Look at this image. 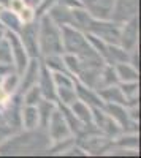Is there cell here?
I'll use <instances>...</instances> for the list:
<instances>
[{
    "instance_id": "25",
    "label": "cell",
    "mask_w": 141,
    "mask_h": 158,
    "mask_svg": "<svg viewBox=\"0 0 141 158\" xmlns=\"http://www.w3.org/2000/svg\"><path fill=\"white\" fill-rule=\"evenodd\" d=\"M18 16L21 19L22 24H29V22H33L36 21V15H35V10L32 6H27V5H24V8L18 13Z\"/></svg>"
},
{
    "instance_id": "3",
    "label": "cell",
    "mask_w": 141,
    "mask_h": 158,
    "mask_svg": "<svg viewBox=\"0 0 141 158\" xmlns=\"http://www.w3.org/2000/svg\"><path fill=\"white\" fill-rule=\"evenodd\" d=\"M86 32L98 36L100 40H103L108 44H119L121 24L113 21V19H95V18H92V21L89 24Z\"/></svg>"
},
{
    "instance_id": "4",
    "label": "cell",
    "mask_w": 141,
    "mask_h": 158,
    "mask_svg": "<svg viewBox=\"0 0 141 158\" xmlns=\"http://www.w3.org/2000/svg\"><path fill=\"white\" fill-rule=\"evenodd\" d=\"M5 36L10 43V48H11V59H13V68L18 74H21L25 68V65L29 63V54L25 51L21 38L16 32H11V30H5Z\"/></svg>"
},
{
    "instance_id": "8",
    "label": "cell",
    "mask_w": 141,
    "mask_h": 158,
    "mask_svg": "<svg viewBox=\"0 0 141 158\" xmlns=\"http://www.w3.org/2000/svg\"><path fill=\"white\" fill-rule=\"evenodd\" d=\"M40 67H41L40 57L29 59V63L25 65L24 71L19 74V89H21V92L27 90L29 87L36 84L38 76H40Z\"/></svg>"
},
{
    "instance_id": "24",
    "label": "cell",
    "mask_w": 141,
    "mask_h": 158,
    "mask_svg": "<svg viewBox=\"0 0 141 158\" xmlns=\"http://www.w3.org/2000/svg\"><path fill=\"white\" fill-rule=\"evenodd\" d=\"M0 63L3 65H13V59H11V48L6 36H3L0 40Z\"/></svg>"
},
{
    "instance_id": "19",
    "label": "cell",
    "mask_w": 141,
    "mask_h": 158,
    "mask_svg": "<svg viewBox=\"0 0 141 158\" xmlns=\"http://www.w3.org/2000/svg\"><path fill=\"white\" fill-rule=\"evenodd\" d=\"M56 98H57L56 103L70 106V104L76 100L75 85H59V87H56Z\"/></svg>"
},
{
    "instance_id": "2",
    "label": "cell",
    "mask_w": 141,
    "mask_h": 158,
    "mask_svg": "<svg viewBox=\"0 0 141 158\" xmlns=\"http://www.w3.org/2000/svg\"><path fill=\"white\" fill-rule=\"evenodd\" d=\"M60 33H62V48H63V52H67V54H73V56L79 57L83 60L100 57L97 52L94 51V48L89 44L87 38H86V33L83 30L73 27V25H62V27H60Z\"/></svg>"
},
{
    "instance_id": "17",
    "label": "cell",
    "mask_w": 141,
    "mask_h": 158,
    "mask_svg": "<svg viewBox=\"0 0 141 158\" xmlns=\"http://www.w3.org/2000/svg\"><path fill=\"white\" fill-rule=\"evenodd\" d=\"M113 84H119L118 74H116V71H114V67H113V65L105 63L103 68H101V71H100L98 82H97L95 90H98V89H101V87H106V85H113Z\"/></svg>"
},
{
    "instance_id": "18",
    "label": "cell",
    "mask_w": 141,
    "mask_h": 158,
    "mask_svg": "<svg viewBox=\"0 0 141 158\" xmlns=\"http://www.w3.org/2000/svg\"><path fill=\"white\" fill-rule=\"evenodd\" d=\"M56 108H57V103L51 101V100H46V98H41V101L36 104L38 115H40V127L41 128H46L49 117H51V114H53V111Z\"/></svg>"
},
{
    "instance_id": "32",
    "label": "cell",
    "mask_w": 141,
    "mask_h": 158,
    "mask_svg": "<svg viewBox=\"0 0 141 158\" xmlns=\"http://www.w3.org/2000/svg\"><path fill=\"white\" fill-rule=\"evenodd\" d=\"M0 120H2V108H0Z\"/></svg>"
},
{
    "instance_id": "27",
    "label": "cell",
    "mask_w": 141,
    "mask_h": 158,
    "mask_svg": "<svg viewBox=\"0 0 141 158\" xmlns=\"http://www.w3.org/2000/svg\"><path fill=\"white\" fill-rule=\"evenodd\" d=\"M13 133H15V130L8 127L3 120H0V144H3L10 136H13Z\"/></svg>"
},
{
    "instance_id": "28",
    "label": "cell",
    "mask_w": 141,
    "mask_h": 158,
    "mask_svg": "<svg viewBox=\"0 0 141 158\" xmlns=\"http://www.w3.org/2000/svg\"><path fill=\"white\" fill-rule=\"evenodd\" d=\"M57 2H59L60 5H63V6L70 8V10H73V8H81V6H83L81 0H57Z\"/></svg>"
},
{
    "instance_id": "13",
    "label": "cell",
    "mask_w": 141,
    "mask_h": 158,
    "mask_svg": "<svg viewBox=\"0 0 141 158\" xmlns=\"http://www.w3.org/2000/svg\"><path fill=\"white\" fill-rule=\"evenodd\" d=\"M97 92H98L100 98L103 100V103H116V104H124V106H127V100H125V97L122 94L119 84L101 87Z\"/></svg>"
},
{
    "instance_id": "10",
    "label": "cell",
    "mask_w": 141,
    "mask_h": 158,
    "mask_svg": "<svg viewBox=\"0 0 141 158\" xmlns=\"http://www.w3.org/2000/svg\"><path fill=\"white\" fill-rule=\"evenodd\" d=\"M36 85L40 87L43 98L51 100V101H57V98H56V84H54V79H53V71H51L43 62H41V67H40V76H38Z\"/></svg>"
},
{
    "instance_id": "23",
    "label": "cell",
    "mask_w": 141,
    "mask_h": 158,
    "mask_svg": "<svg viewBox=\"0 0 141 158\" xmlns=\"http://www.w3.org/2000/svg\"><path fill=\"white\" fill-rule=\"evenodd\" d=\"M114 144L118 147H122V149L138 150V136H136V133H122L116 138Z\"/></svg>"
},
{
    "instance_id": "5",
    "label": "cell",
    "mask_w": 141,
    "mask_h": 158,
    "mask_svg": "<svg viewBox=\"0 0 141 158\" xmlns=\"http://www.w3.org/2000/svg\"><path fill=\"white\" fill-rule=\"evenodd\" d=\"M45 130L48 131L49 141H53V142L63 141V139H67V138L73 136L59 108H56V109L53 111V114H51L49 120H48V125H46Z\"/></svg>"
},
{
    "instance_id": "22",
    "label": "cell",
    "mask_w": 141,
    "mask_h": 158,
    "mask_svg": "<svg viewBox=\"0 0 141 158\" xmlns=\"http://www.w3.org/2000/svg\"><path fill=\"white\" fill-rule=\"evenodd\" d=\"M43 95H41V90L40 87H38L36 84L29 87L27 90H24L22 92V104H29V106H36L38 103L41 101Z\"/></svg>"
},
{
    "instance_id": "31",
    "label": "cell",
    "mask_w": 141,
    "mask_h": 158,
    "mask_svg": "<svg viewBox=\"0 0 141 158\" xmlns=\"http://www.w3.org/2000/svg\"><path fill=\"white\" fill-rule=\"evenodd\" d=\"M10 0H0V6H8Z\"/></svg>"
},
{
    "instance_id": "16",
    "label": "cell",
    "mask_w": 141,
    "mask_h": 158,
    "mask_svg": "<svg viewBox=\"0 0 141 158\" xmlns=\"http://www.w3.org/2000/svg\"><path fill=\"white\" fill-rule=\"evenodd\" d=\"M70 109H71V112L75 114V117L78 118L83 125L92 123V108L89 106L87 103H84V101H81V100L76 98V100L70 104Z\"/></svg>"
},
{
    "instance_id": "21",
    "label": "cell",
    "mask_w": 141,
    "mask_h": 158,
    "mask_svg": "<svg viewBox=\"0 0 141 158\" xmlns=\"http://www.w3.org/2000/svg\"><path fill=\"white\" fill-rule=\"evenodd\" d=\"M119 87L122 90V94L127 100V106L136 104L138 101V81H132V82H119Z\"/></svg>"
},
{
    "instance_id": "15",
    "label": "cell",
    "mask_w": 141,
    "mask_h": 158,
    "mask_svg": "<svg viewBox=\"0 0 141 158\" xmlns=\"http://www.w3.org/2000/svg\"><path fill=\"white\" fill-rule=\"evenodd\" d=\"M48 16L53 19L59 27H62V25H71V22H73V19H71V10L67 8V6H63V5H60L59 2L48 11Z\"/></svg>"
},
{
    "instance_id": "29",
    "label": "cell",
    "mask_w": 141,
    "mask_h": 158,
    "mask_svg": "<svg viewBox=\"0 0 141 158\" xmlns=\"http://www.w3.org/2000/svg\"><path fill=\"white\" fill-rule=\"evenodd\" d=\"M8 8L13 10L15 13H19L24 8V2H22V0H10V2H8Z\"/></svg>"
},
{
    "instance_id": "30",
    "label": "cell",
    "mask_w": 141,
    "mask_h": 158,
    "mask_svg": "<svg viewBox=\"0 0 141 158\" xmlns=\"http://www.w3.org/2000/svg\"><path fill=\"white\" fill-rule=\"evenodd\" d=\"M24 2V5H27V6H32L33 10H35V6L40 3V0H22Z\"/></svg>"
},
{
    "instance_id": "14",
    "label": "cell",
    "mask_w": 141,
    "mask_h": 158,
    "mask_svg": "<svg viewBox=\"0 0 141 158\" xmlns=\"http://www.w3.org/2000/svg\"><path fill=\"white\" fill-rule=\"evenodd\" d=\"M114 71L118 74L119 82H132V81H138V68L135 65H132L130 62H121L113 65Z\"/></svg>"
},
{
    "instance_id": "20",
    "label": "cell",
    "mask_w": 141,
    "mask_h": 158,
    "mask_svg": "<svg viewBox=\"0 0 141 158\" xmlns=\"http://www.w3.org/2000/svg\"><path fill=\"white\" fill-rule=\"evenodd\" d=\"M0 87H2V90L5 92V94H8V95L16 94L18 89H19V74H18L15 70L10 71V73H6V74L2 77Z\"/></svg>"
},
{
    "instance_id": "7",
    "label": "cell",
    "mask_w": 141,
    "mask_h": 158,
    "mask_svg": "<svg viewBox=\"0 0 141 158\" xmlns=\"http://www.w3.org/2000/svg\"><path fill=\"white\" fill-rule=\"evenodd\" d=\"M119 46H122L129 52L138 48V18L136 16L127 19L121 24Z\"/></svg>"
},
{
    "instance_id": "6",
    "label": "cell",
    "mask_w": 141,
    "mask_h": 158,
    "mask_svg": "<svg viewBox=\"0 0 141 158\" xmlns=\"http://www.w3.org/2000/svg\"><path fill=\"white\" fill-rule=\"evenodd\" d=\"M19 38L27 51L29 57H41L40 49H38V19L29 24H22V27L19 30Z\"/></svg>"
},
{
    "instance_id": "1",
    "label": "cell",
    "mask_w": 141,
    "mask_h": 158,
    "mask_svg": "<svg viewBox=\"0 0 141 158\" xmlns=\"http://www.w3.org/2000/svg\"><path fill=\"white\" fill-rule=\"evenodd\" d=\"M38 49L41 57L63 54L60 27L48 15L38 18Z\"/></svg>"
},
{
    "instance_id": "9",
    "label": "cell",
    "mask_w": 141,
    "mask_h": 158,
    "mask_svg": "<svg viewBox=\"0 0 141 158\" xmlns=\"http://www.w3.org/2000/svg\"><path fill=\"white\" fill-rule=\"evenodd\" d=\"M138 13V0H116L113 6L111 19L122 24L124 21L136 16Z\"/></svg>"
},
{
    "instance_id": "12",
    "label": "cell",
    "mask_w": 141,
    "mask_h": 158,
    "mask_svg": "<svg viewBox=\"0 0 141 158\" xmlns=\"http://www.w3.org/2000/svg\"><path fill=\"white\" fill-rule=\"evenodd\" d=\"M21 127L24 130H36L40 128V115H38L36 106L22 104L21 108Z\"/></svg>"
},
{
    "instance_id": "11",
    "label": "cell",
    "mask_w": 141,
    "mask_h": 158,
    "mask_svg": "<svg viewBox=\"0 0 141 158\" xmlns=\"http://www.w3.org/2000/svg\"><path fill=\"white\" fill-rule=\"evenodd\" d=\"M75 92H76V98L84 101V103H87L91 108L92 106H98V108L105 106V103H103V100L100 98L98 92L95 89H92V87H89V85L79 82L78 79H75Z\"/></svg>"
},
{
    "instance_id": "26",
    "label": "cell",
    "mask_w": 141,
    "mask_h": 158,
    "mask_svg": "<svg viewBox=\"0 0 141 158\" xmlns=\"http://www.w3.org/2000/svg\"><path fill=\"white\" fill-rule=\"evenodd\" d=\"M57 3V0H40V3L35 6V15H36V19L43 16V15H48V11L53 8L54 5Z\"/></svg>"
}]
</instances>
